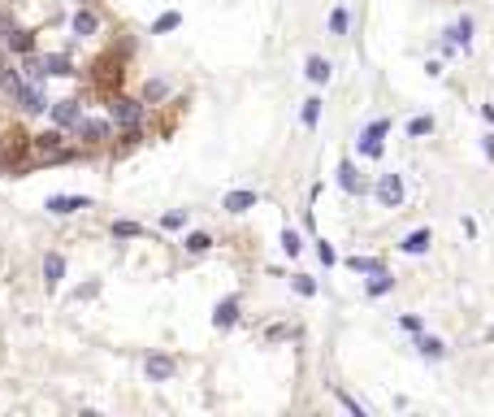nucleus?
I'll use <instances>...</instances> for the list:
<instances>
[{
	"label": "nucleus",
	"instance_id": "nucleus-1",
	"mask_svg": "<svg viewBox=\"0 0 494 417\" xmlns=\"http://www.w3.org/2000/svg\"><path fill=\"white\" fill-rule=\"evenodd\" d=\"M108 118H113L118 126H139V122H143V100L113 96V100H108Z\"/></svg>",
	"mask_w": 494,
	"mask_h": 417
},
{
	"label": "nucleus",
	"instance_id": "nucleus-2",
	"mask_svg": "<svg viewBox=\"0 0 494 417\" xmlns=\"http://www.w3.org/2000/svg\"><path fill=\"white\" fill-rule=\"evenodd\" d=\"M386 131H391V122H386V118H377V122H369V126L360 131V139H356V144H360V152L369 156V161H377V156L386 152V144H381V135H386Z\"/></svg>",
	"mask_w": 494,
	"mask_h": 417
},
{
	"label": "nucleus",
	"instance_id": "nucleus-3",
	"mask_svg": "<svg viewBox=\"0 0 494 417\" xmlns=\"http://www.w3.org/2000/svg\"><path fill=\"white\" fill-rule=\"evenodd\" d=\"M373 196H377L381 208H399V204H403V179H399V174H381L377 187H373Z\"/></svg>",
	"mask_w": 494,
	"mask_h": 417
},
{
	"label": "nucleus",
	"instance_id": "nucleus-4",
	"mask_svg": "<svg viewBox=\"0 0 494 417\" xmlns=\"http://www.w3.org/2000/svg\"><path fill=\"white\" fill-rule=\"evenodd\" d=\"M74 135H78L83 144H91V148H96V144H104L108 135H113V122H104V118H83V122L74 126Z\"/></svg>",
	"mask_w": 494,
	"mask_h": 417
},
{
	"label": "nucleus",
	"instance_id": "nucleus-5",
	"mask_svg": "<svg viewBox=\"0 0 494 417\" xmlns=\"http://www.w3.org/2000/svg\"><path fill=\"white\" fill-rule=\"evenodd\" d=\"M143 370H148L152 383H170V378L178 374V361H174V356H165V352H152V356L143 361Z\"/></svg>",
	"mask_w": 494,
	"mask_h": 417
},
{
	"label": "nucleus",
	"instance_id": "nucleus-6",
	"mask_svg": "<svg viewBox=\"0 0 494 417\" xmlns=\"http://www.w3.org/2000/svg\"><path fill=\"white\" fill-rule=\"evenodd\" d=\"M52 122H57L61 131L78 126L83 122V100H57V104H52Z\"/></svg>",
	"mask_w": 494,
	"mask_h": 417
},
{
	"label": "nucleus",
	"instance_id": "nucleus-7",
	"mask_svg": "<svg viewBox=\"0 0 494 417\" xmlns=\"http://www.w3.org/2000/svg\"><path fill=\"white\" fill-rule=\"evenodd\" d=\"M48 213H57V218H70L78 213V208H91V196H48Z\"/></svg>",
	"mask_w": 494,
	"mask_h": 417
},
{
	"label": "nucleus",
	"instance_id": "nucleus-8",
	"mask_svg": "<svg viewBox=\"0 0 494 417\" xmlns=\"http://www.w3.org/2000/svg\"><path fill=\"white\" fill-rule=\"evenodd\" d=\"M14 100H18V109H22V114H43V109H48V100H43L39 83H26V87H22Z\"/></svg>",
	"mask_w": 494,
	"mask_h": 417
},
{
	"label": "nucleus",
	"instance_id": "nucleus-9",
	"mask_svg": "<svg viewBox=\"0 0 494 417\" xmlns=\"http://www.w3.org/2000/svg\"><path fill=\"white\" fill-rule=\"evenodd\" d=\"M61 278H66V256L61 252H48L43 256V283H48V291H57Z\"/></svg>",
	"mask_w": 494,
	"mask_h": 417
},
{
	"label": "nucleus",
	"instance_id": "nucleus-10",
	"mask_svg": "<svg viewBox=\"0 0 494 417\" xmlns=\"http://www.w3.org/2000/svg\"><path fill=\"white\" fill-rule=\"evenodd\" d=\"M239 322V296H226L222 304H217V313H212V326L217 331H230Z\"/></svg>",
	"mask_w": 494,
	"mask_h": 417
},
{
	"label": "nucleus",
	"instance_id": "nucleus-11",
	"mask_svg": "<svg viewBox=\"0 0 494 417\" xmlns=\"http://www.w3.org/2000/svg\"><path fill=\"white\" fill-rule=\"evenodd\" d=\"M256 200H260V191H230L222 200V208L226 213H247V208H256Z\"/></svg>",
	"mask_w": 494,
	"mask_h": 417
},
{
	"label": "nucleus",
	"instance_id": "nucleus-12",
	"mask_svg": "<svg viewBox=\"0 0 494 417\" xmlns=\"http://www.w3.org/2000/svg\"><path fill=\"white\" fill-rule=\"evenodd\" d=\"M70 26H74V35H83V39H87V35H96V31H100V18H96L87 5H78V14H74V22H70Z\"/></svg>",
	"mask_w": 494,
	"mask_h": 417
},
{
	"label": "nucleus",
	"instance_id": "nucleus-13",
	"mask_svg": "<svg viewBox=\"0 0 494 417\" xmlns=\"http://www.w3.org/2000/svg\"><path fill=\"white\" fill-rule=\"evenodd\" d=\"M43 70H48V79H70V74H74V61L61 57V52H52V57H43Z\"/></svg>",
	"mask_w": 494,
	"mask_h": 417
},
{
	"label": "nucleus",
	"instance_id": "nucleus-14",
	"mask_svg": "<svg viewBox=\"0 0 494 417\" xmlns=\"http://www.w3.org/2000/svg\"><path fill=\"white\" fill-rule=\"evenodd\" d=\"M447 39H451V48H468V44H473V18H460V22H451Z\"/></svg>",
	"mask_w": 494,
	"mask_h": 417
},
{
	"label": "nucleus",
	"instance_id": "nucleus-15",
	"mask_svg": "<svg viewBox=\"0 0 494 417\" xmlns=\"http://www.w3.org/2000/svg\"><path fill=\"white\" fill-rule=\"evenodd\" d=\"M429 243H433V235H429V231L421 226V231H412V235H408V239H403L399 248H403L408 256H421V252H429Z\"/></svg>",
	"mask_w": 494,
	"mask_h": 417
},
{
	"label": "nucleus",
	"instance_id": "nucleus-16",
	"mask_svg": "<svg viewBox=\"0 0 494 417\" xmlns=\"http://www.w3.org/2000/svg\"><path fill=\"white\" fill-rule=\"evenodd\" d=\"M22 87H26V74H22V70H9V66L0 70V91H5L9 100H14V96H18Z\"/></svg>",
	"mask_w": 494,
	"mask_h": 417
},
{
	"label": "nucleus",
	"instance_id": "nucleus-17",
	"mask_svg": "<svg viewBox=\"0 0 494 417\" xmlns=\"http://www.w3.org/2000/svg\"><path fill=\"white\" fill-rule=\"evenodd\" d=\"M5 44H9V52H18V57L35 52V35H31V31H22V26H14V35H9Z\"/></svg>",
	"mask_w": 494,
	"mask_h": 417
},
{
	"label": "nucleus",
	"instance_id": "nucleus-18",
	"mask_svg": "<svg viewBox=\"0 0 494 417\" xmlns=\"http://www.w3.org/2000/svg\"><path fill=\"white\" fill-rule=\"evenodd\" d=\"M304 74H308L312 83H329V74H334V66H329L325 57H308V66H304Z\"/></svg>",
	"mask_w": 494,
	"mask_h": 417
},
{
	"label": "nucleus",
	"instance_id": "nucleus-19",
	"mask_svg": "<svg viewBox=\"0 0 494 417\" xmlns=\"http://www.w3.org/2000/svg\"><path fill=\"white\" fill-rule=\"evenodd\" d=\"M339 183H343V191H351V196H360V191H364V183H360V174H356V166H351V161H343V166H339Z\"/></svg>",
	"mask_w": 494,
	"mask_h": 417
},
{
	"label": "nucleus",
	"instance_id": "nucleus-20",
	"mask_svg": "<svg viewBox=\"0 0 494 417\" xmlns=\"http://www.w3.org/2000/svg\"><path fill=\"white\" fill-rule=\"evenodd\" d=\"M416 348H421V356H433V361H443V356H447V343H443V339H433V335H421Z\"/></svg>",
	"mask_w": 494,
	"mask_h": 417
},
{
	"label": "nucleus",
	"instance_id": "nucleus-21",
	"mask_svg": "<svg viewBox=\"0 0 494 417\" xmlns=\"http://www.w3.org/2000/svg\"><path fill=\"white\" fill-rule=\"evenodd\" d=\"M299 122H304L308 131L321 122V96H308V100H304V109H299Z\"/></svg>",
	"mask_w": 494,
	"mask_h": 417
},
{
	"label": "nucleus",
	"instance_id": "nucleus-22",
	"mask_svg": "<svg viewBox=\"0 0 494 417\" xmlns=\"http://www.w3.org/2000/svg\"><path fill=\"white\" fill-rule=\"evenodd\" d=\"M347 270H356V274H377V270H386L377 256H347Z\"/></svg>",
	"mask_w": 494,
	"mask_h": 417
},
{
	"label": "nucleus",
	"instance_id": "nucleus-23",
	"mask_svg": "<svg viewBox=\"0 0 494 417\" xmlns=\"http://www.w3.org/2000/svg\"><path fill=\"white\" fill-rule=\"evenodd\" d=\"M165 96H170V83H165V79H148V83H143V104H156V100H165Z\"/></svg>",
	"mask_w": 494,
	"mask_h": 417
},
{
	"label": "nucleus",
	"instance_id": "nucleus-24",
	"mask_svg": "<svg viewBox=\"0 0 494 417\" xmlns=\"http://www.w3.org/2000/svg\"><path fill=\"white\" fill-rule=\"evenodd\" d=\"M182 248H187L191 256H200V252H208V248H212V235H204V231H191V235L182 239Z\"/></svg>",
	"mask_w": 494,
	"mask_h": 417
},
{
	"label": "nucleus",
	"instance_id": "nucleus-25",
	"mask_svg": "<svg viewBox=\"0 0 494 417\" xmlns=\"http://www.w3.org/2000/svg\"><path fill=\"white\" fill-rule=\"evenodd\" d=\"M178 26H182V14L170 9V14H160V18L152 22V35H170V31H178Z\"/></svg>",
	"mask_w": 494,
	"mask_h": 417
},
{
	"label": "nucleus",
	"instance_id": "nucleus-26",
	"mask_svg": "<svg viewBox=\"0 0 494 417\" xmlns=\"http://www.w3.org/2000/svg\"><path fill=\"white\" fill-rule=\"evenodd\" d=\"M391 287H395V274H386V270H377V274H373V283H369V296L377 300V296H386Z\"/></svg>",
	"mask_w": 494,
	"mask_h": 417
},
{
	"label": "nucleus",
	"instance_id": "nucleus-27",
	"mask_svg": "<svg viewBox=\"0 0 494 417\" xmlns=\"http://www.w3.org/2000/svg\"><path fill=\"white\" fill-rule=\"evenodd\" d=\"M347 26H351V14L339 5L334 14H329V35H347Z\"/></svg>",
	"mask_w": 494,
	"mask_h": 417
},
{
	"label": "nucleus",
	"instance_id": "nucleus-28",
	"mask_svg": "<svg viewBox=\"0 0 494 417\" xmlns=\"http://www.w3.org/2000/svg\"><path fill=\"white\" fill-rule=\"evenodd\" d=\"M282 252H287V256H299V252H304V239H299V231H291V226L282 231Z\"/></svg>",
	"mask_w": 494,
	"mask_h": 417
},
{
	"label": "nucleus",
	"instance_id": "nucleus-29",
	"mask_svg": "<svg viewBox=\"0 0 494 417\" xmlns=\"http://www.w3.org/2000/svg\"><path fill=\"white\" fill-rule=\"evenodd\" d=\"M113 235H118V239H139V235H143V226L122 218V222H113Z\"/></svg>",
	"mask_w": 494,
	"mask_h": 417
},
{
	"label": "nucleus",
	"instance_id": "nucleus-30",
	"mask_svg": "<svg viewBox=\"0 0 494 417\" xmlns=\"http://www.w3.org/2000/svg\"><path fill=\"white\" fill-rule=\"evenodd\" d=\"M408 135H412V139L433 135V118H412V122H408Z\"/></svg>",
	"mask_w": 494,
	"mask_h": 417
},
{
	"label": "nucleus",
	"instance_id": "nucleus-31",
	"mask_svg": "<svg viewBox=\"0 0 494 417\" xmlns=\"http://www.w3.org/2000/svg\"><path fill=\"white\" fill-rule=\"evenodd\" d=\"M160 226H165V231H182V226H187V213H182V208H174V213L160 218Z\"/></svg>",
	"mask_w": 494,
	"mask_h": 417
},
{
	"label": "nucleus",
	"instance_id": "nucleus-32",
	"mask_svg": "<svg viewBox=\"0 0 494 417\" xmlns=\"http://www.w3.org/2000/svg\"><path fill=\"white\" fill-rule=\"evenodd\" d=\"M291 287H295L299 296H317V283H312L308 274H295V278H291Z\"/></svg>",
	"mask_w": 494,
	"mask_h": 417
},
{
	"label": "nucleus",
	"instance_id": "nucleus-33",
	"mask_svg": "<svg viewBox=\"0 0 494 417\" xmlns=\"http://www.w3.org/2000/svg\"><path fill=\"white\" fill-rule=\"evenodd\" d=\"M14 26H18V22H14V14L0 9V39H9V35H14Z\"/></svg>",
	"mask_w": 494,
	"mask_h": 417
},
{
	"label": "nucleus",
	"instance_id": "nucleus-34",
	"mask_svg": "<svg viewBox=\"0 0 494 417\" xmlns=\"http://www.w3.org/2000/svg\"><path fill=\"white\" fill-rule=\"evenodd\" d=\"M339 400H343V408H351V413H356V417H364V413H369V408H364V404H360V400H351V396H347V391H339Z\"/></svg>",
	"mask_w": 494,
	"mask_h": 417
},
{
	"label": "nucleus",
	"instance_id": "nucleus-35",
	"mask_svg": "<svg viewBox=\"0 0 494 417\" xmlns=\"http://www.w3.org/2000/svg\"><path fill=\"white\" fill-rule=\"evenodd\" d=\"M317 256H321V261H325V266H334V261H339V256H334V248H329V243H325V239H321V243H317Z\"/></svg>",
	"mask_w": 494,
	"mask_h": 417
},
{
	"label": "nucleus",
	"instance_id": "nucleus-36",
	"mask_svg": "<svg viewBox=\"0 0 494 417\" xmlns=\"http://www.w3.org/2000/svg\"><path fill=\"white\" fill-rule=\"evenodd\" d=\"M399 326L412 331V335H421V318H399Z\"/></svg>",
	"mask_w": 494,
	"mask_h": 417
},
{
	"label": "nucleus",
	"instance_id": "nucleus-37",
	"mask_svg": "<svg viewBox=\"0 0 494 417\" xmlns=\"http://www.w3.org/2000/svg\"><path fill=\"white\" fill-rule=\"evenodd\" d=\"M481 148H485V156L494 161V135H485V139H481Z\"/></svg>",
	"mask_w": 494,
	"mask_h": 417
},
{
	"label": "nucleus",
	"instance_id": "nucleus-38",
	"mask_svg": "<svg viewBox=\"0 0 494 417\" xmlns=\"http://www.w3.org/2000/svg\"><path fill=\"white\" fill-rule=\"evenodd\" d=\"M481 118H485V122L494 126V104H481Z\"/></svg>",
	"mask_w": 494,
	"mask_h": 417
},
{
	"label": "nucleus",
	"instance_id": "nucleus-39",
	"mask_svg": "<svg viewBox=\"0 0 494 417\" xmlns=\"http://www.w3.org/2000/svg\"><path fill=\"white\" fill-rule=\"evenodd\" d=\"M0 70H5V48H0Z\"/></svg>",
	"mask_w": 494,
	"mask_h": 417
},
{
	"label": "nucleus",
	"instance_id": "nucleus-40",
	"mask_svg": "<svg viewBox=\"0 0 494 417\" xmlns=\"http://www.w3.org/2000/svg\"><path fill=\"white\" fill-rule=\"evenodd\" d=\"M74 5H87V0H74Z\"/></svg>",
	"mask_w": 494,
	"mask_h": 417
}]
</instances>
